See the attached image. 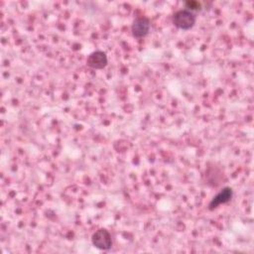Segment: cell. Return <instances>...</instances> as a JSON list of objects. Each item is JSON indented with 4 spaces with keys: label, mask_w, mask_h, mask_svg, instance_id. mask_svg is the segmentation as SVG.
I'll use <instances>...</instances> for the list:
<instances>
[{
    "label": "cell",
    "mask_w": 254,
    "mask_h": 254,
    "mask_svg": "<svg viewBox=\"0 0 254 254\" xmlns=\"http://www.w3.org/2000/svg\"><path fill=\"white\" fill-rule=\"evenodd\" d=\"M151 29V21L146 16L136 17L131 25V33L134 38L141 39L146 37Z\"/></svg>",
    "instance_id": "cell-3"
},
{
    "label": "cell",
    "mask_w": 254,
    "mask_h": 254,
    "mask_svg": "<svg viewBox=\"0 0 254 254\" xmlns=\"http://www.w3.org/2000/svg\"><path fill=\"white\" fill-rule=\"evenodd\" d=\"M186 9L190 10V11H195V10H200V4L196 1H187L185 3Z\"/></svg>",
    "instance_id": "cell-6"
},
{
    "label": "cell",
    "mask_w": 254,
    "mask_h": 254,
    "mask_svg": "<svg viewBox=\"0 0 254 254\" xmlns=\"http://www.w3.org/2000/svg\"><path fill=\"white\" fill-rule=\"evenodd\" d=\"M195 21H196L195 13L186 8L176 11L172 18L173 24L181 30L191 29L194 26Z\"/></svg>",
    "instance_id": "cell-1"
},
{
    "label": "cell",
    "mask_w": 254,
    "mask_h": 254,
    "mask_svg": "<svg viewBox=\"0 0 254 254\" xmlns=\"http://www.w3.org/2000/svg\"><path fill=\"white\" fill-rule=\"evenodd\" d=\"M108 64L107 55L101 50H97L89 54L86 58V64L93 69H102Z\"/></svg>",
    "instance_id": "cell-4"
},
{
    "label": "cell",
    "mask_w": 254,
    "mask_h": 254,
    "mask_svg": "<svg viewBox=\"0 0 254 254\" xmlns=\"http://www.w3.org/2000/svg\"><path fill=\"white\" fill-rule=\"evenodd\" d=\"M233 196V190L230 187H225L219 192H217L209 201L208 203V209L213 210L216 207H218L220 204L227 203L231 200Z\"/></svg>",
    "instance_id": "cell-5"
},
{
    "label": "cell",
    "mask_w": 254,
    "mask_h": 254,
    "mask_svg": "<svg viewBox=\"0 0 254 254\" xmlns=\"http://www.w3.org/2000/svg\"><path fill=\"white\" fill-rule=\"evenodd\" d=\"M92 245L99 250H109L112 247V237L105 228L97 229L91 236Z\"/></svg>",
    "instance_id": "cell-2"
}]
</instances>
